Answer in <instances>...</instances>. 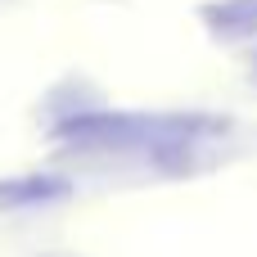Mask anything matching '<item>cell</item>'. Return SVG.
Here are the masks:
<instances>
[{"label": "cell", "instance_id": "obj_1", "mask_svg": "<svg viewBox=\"0 0 257 257\" xmlns=\"http://www.w3.org/2000/svg\"><path fill=\"white\" fill-rule=\"evenodd\" d=\"M190 126H203V122H145V117H126V113H90V117H72L59 126L63 140L72 145H86V149H136L145 140H172V136H185Z\"/></svg>", "mask_w": 257, "mask_h": 257}, {"label": "cell", "instance_id": "obj_3", "mask_svg": "<svg viewBox=\"0 0 257 257\" xmlns=\"http://www.w3.org/2000/svg\"><path fill=\"white\" fill-rule=\"evenodd\" d=\"M59 194H63V181H54V176L0 185V203H5V208H14V203H36V199H59Z\"/></svg>", "mask_w": 257, "mask_h": 257}, {"label": "cell", "instance_id": "obj_2", "mask_svg": "<svg viewBox=\"0 0 257 257\" xmlns=\"http://www.w3.org/2000/svg\"><path fill=\"white\" fill-rule=\"evenodd\" d=\"M208 23L221 36H248L257 32V0H226L221 9H208Z\"/></svg>", "mask_w": 257, "mask_h": 257}]
</instances>
